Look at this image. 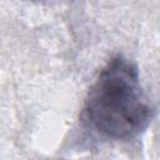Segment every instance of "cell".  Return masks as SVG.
Here are the masks:
<instances>
[{
    "mask_svg": "<svg viewBox=\"0 0 160 160\" xmlns=\"http://www.w3.org/2000/svg\"><path fill=\"white\" fill-rule=\"evenodd\" d=\"M89 125L109 139L129 140L142 132L152 116L136 66L126 58H112L92 82L84 105Z\"/></svg>",
    "mask_w": 160,
    "mask_h": 160,
    "instance_id": "1",
    "label": "cell"
}]
</instances>
